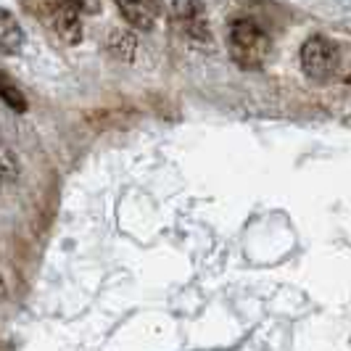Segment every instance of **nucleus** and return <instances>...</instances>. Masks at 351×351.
<instances>
[{
	"label": "nucleus",
	"mask_w": 351,
	"mask_h": 351,
	"mask_svg": "<svg viewBox=\"0 0 351 351\" xmlns=\"http://www.w3.org/2000/svg\"><path fill=\"white\" fill-rule=\"evenodd\" d=\"M119 14H122L135 29H154L158 16V5H151V3H127V5H119Z\"/></svg>",
	"instance_id": "obj_6"
},
{
	"label": "nucleus",
	"mask_w": 351,
	"mask_h": 351,
	"mask_svg": "<svg viewBox=\"0 0 351 351\" xmlns=\"http://www.w3.org/2000/svg\"><path fill=\"white\" fill-rule=\"evenodd\" d=\"M106 48H108V53H111L117 61L130 64V61L135 58V51H138V40H135L132 32H127V29H111V32H108V40H106Z\"/></svg>",
	"instance_id": "obj_7"
},
{
	"label": "nucleus",
	"mask_w": 351,
	"mask_h": 351,
	"mask_svg": "<svg viewBox=\"0 0 351 351\" xmlns=\"http://www.w3.org/2000/svg\"><path fill=\"white\" fill-rule=\"evenodd\" d=\"M228 51L230 58L238 64V69H262L269 56V35L264 32L256 19H235L228 32Z\"/></svg>",
	"instance_id": "obj_1"
},
{
	"label": "nucleus",
	"mask_w": 351,
	"mask_h": 351,
	"mask_svg": "<svg viewBox=\"0 0 351 351\" xmlns=\"http://www.w3.org/2000/svg\"><path fill=\"white\" fill-rule=\"evenodd\" d=\"M5 299V282H3V275H0V301Z\"/></svg>",
	"instance_id": "obj_10"
},
{
	"label": "nucleus",
	"mask_w": 351,
	"mask_h": 351,
	"mask_svg": "<svg viewBox=\"0 0 351 351\" xmlns=\"http://www.w3.org/2000/svg\"><path fill=\"white\" fill-rule=\"evenodd\" d=\"M169 11L175 14V24L182 29V35L191 40V45H195V48H211L209 21L204 16L201 5L185 3V5H172Z\"/></svg>",
	"instance_id": "obj_4"
},
{
	"label": "nucleus",
	"mask_w": 351,
	"mask_h": 351,
	"mask_svg": "<svg viewBox=\"0 0 351 351\" xmlns=\"http://www.w3.org/2000/svg\"><path fill=\"white\" fill-rule=\"evenodd\" d=\"M299 58L304 74L315 82H328L338 71V48L333 40L325 35L306 37V43L301 45Z\"/></svg>",
	"instance_id": "obj_2"
},
{
	"label": "nucleus",
	"mask_w": 351,
	"mask_h": 351,
	"mask_svg": "<svg viewBox=\"0 0 351 351\" xmlns=\"http://www.w3.org/2000/svg\"><path fill=\"white\" fill-rule=\"evenodd\" d=\"M24 45V29L16 21V16L5 8H0V53L14 56Z\"/></svg>",
	"instance_id": "obj_5"
},
{
	"label": "nucleus",
	"mask_w": 351,
	"mask_h": 351,
	"mask_svg": "<svg viewBox=\"0 0 351 351\" xmlns=\"http://www.w3.org/2000/svg\"><path fill=\"white\" fill-rule=\"evenodd\" d=\"M0 177H5V180L19 177V158L3 138H0Z\"/></svg>",
	"instance_id": "obj_9"
},
{
	"label": "nucleus",
	"mask_w": 351,
	"mask_h": 351,
	"mask_svg": "<svg viewBox=\"0 0 351 351\" xmlns=\"http://www.w3.org/2000/svg\"><path fill=\"white\" fill-rule=\"evenodd\" d=\"M29 11L43 14L53 27V32L61 37L66 45H77L82 40V11L74 3H51V5H37Z\"/></svg>",
	"instance_id": "obj_3"
},
{
	"label": "nucleus",
	"mask_w": 351,
	"mask_h": 351,
	"mask_svg": "<svg viewBox=\"0 0 351 351\" xmlns=\"http://www.w3.org/2000/svg\"><path fill=\"white\" fill-rule=\"evenodd\" d=\"M0 98L5 101V106H8L11 111H19V114L27 111V98H24V93L19 90V85L5 74V71H0Z\"/></svg>",
	"instance_id": "obj_8"
}]
</instances>
